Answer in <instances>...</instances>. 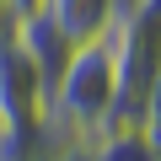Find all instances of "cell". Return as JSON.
Instances as JSON below:
<instances>
[{
	"label": "cell",
	"mask_w": 161,
	"mask_h": 161,
	"mask_svg": "<svg viewBox=\"0 0 161 161\" xmlns=\"http://www.w3.org/2000/svg\"><path fill=\"white\" fill-rule=\"evenodd\" d=\"M0 32H6V11H0Z\"/></svg>",
	"instance_id": "5"
},
{
	"label": "cell",
	"mask_w": 161,
	"mask_h": 161,
	"mask_svg": "<svg viewBox=\"0 0 161 161\" xmlns=\"http://www.w3.org/2000/svg\"><path fill=\"white\" fill-rule=\"evenodd\" d=\"M134 6H140V0H38V11H43V16L70 38V48L108 38V32H113Z\"/></svg>",
	"instance_id": "1"
},
{
	"label": "cell",
	"mask_w": 161,
	"mask_h": 161,
	"mask_svg": "<svg viewBox=\"0 0 161 161\" xmlns=\"http://www.w3.org/2000/svg\"><path fill=\"white\" fill-rule=\"evenodd\" d=\"M43 161H97V156H92V145H70V150H54Z\"/></svg>",
	"instance_id": "4"
},
{
	"label": "cell",
	"mask_w": 161,
	"mask_h": 161,
	"mask_svg": "<svg viewBox=\"0 0 161 161\" xmlns=\"http://www.w3.org/2000/svg\"><path fill=\"white\" fill-rule=\"evenodd\" d=\"M92 156H97V161H156V150L145 145V134H140L134 124H118V129H108V134L92 145Z\"/></svg>",
	"instance_id": "2"
},
{
	"label": "cell",
	"mask_w": 161,
	"mask_h": 161,
	"mask_svg": "<svg viewBox=\"0 0 161 161\" xmlns=\"http://www.w3.org/2000/svg\"><path fill=\"white\" fill-rule=\"evenodd\" d=\"M134 129L145 134V145H150V150H156V161H161V75L150 80V92H145V102H140Z\"/></svg>",
	"instance_id": "3"
}]
</instances>
